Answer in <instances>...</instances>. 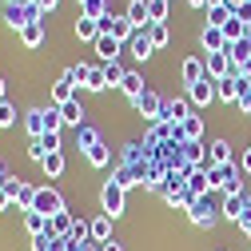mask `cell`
I'll list each match as a JSON object with an SVG mask.
<instances>
[{
	"label": "cell",
	"mask_w": 251,
	"mask_h": 251,
	"mask_svg": "<svg viewBox=\"0 0 251 251\" xmlns=\"http://www.w3.org/2000/svg\"><path fill=\"white\" fill-rule=\"evenodd\" d=\"M224 219L243 224V196H224Z\"/></svg>",
	"instance_id": "36"
},
{
	"label": "cell",
	"mask_w": 251,
	"mask_h": 251,
	"mask_svg": "<svg viewBox=\"0 0 251 251\" xmlns=\"http://www.w3.org/2000/svg\"><path fill=\"white\" fill-rule=\"evenodd\" d=\"M148 36H151V44H155V48H164V44L172 40V32H168V24H151V28H148Z\"/></svg>",
	"instance_id": "44"
},
{
	"label": "cell",
	"mask_w": 251,
	"mask_h": 251,
	"mask_svg": "<svg viewBox=\"0 0 251 251\" xmlns=\"http://www.w3.org/2000/svg\"><path fill=\"white\" fill-rule=\"evenodd\" d=\"M60 116H64V128H80V124H88V112H84V104H80V96L76 100H68V104H60Z\"/></svg>",
	"instance_id": "15"
},
{
	"label": "cell",
	"mask_w": 251,
	"mask_h": 251,
	"mask_svg": "<svg viewBox=\"0 0 251 251\" xmlns=\"http://www.w3.org/2000/svg\"><path fill=\"white\" fill-rule=\"evenodd\" d=\"M88 227H92V239H96V243H108L112 239V215H96Z\"/></svg>",
	"instance_id": "34"
},
{
	"label": "cell",
	"mask_w": 251,
	"mask_h": 251,
	"mask_svg": "<svg viewBox=\"0 0 251 251\" xmlns=\"http://www.w3.org/2000/svg\"><path fill=\"white\" fill-rule=\"evenodd\" d=\"M76 96H80L76 84H72L68 76H60V80L52 84V100H48V104H56V108H60V104H68V100H76Z\"/></svg>",
	"instance_id": "19"
},
{
	"label": "cell",
	"mask_w": 251,
	"mask_h": 251,
	"mask_svg": "<svg viewBox=\"0 0 251 251\" xmlns=\"http://www.w3.org/2000/svg\"><path fill=\"white\" fill-rule=\"evenodd\" d=\"M203 76H207V68H203V60H200V56H187L183 64H179V80H183L187 88H192V84H200Z\"/></svg>",
	"instance_id": "17"
},
{
	"label": "cell",
	"mask_w": 251,
	"mask_h": 251,
	"mask_svg": "<svg viewBox=\"0 0 251 251\" xmlns=\"http://www.w3.org/2000/svg\"><path fill=\"white\" fill-rule=\"evenodd\" d=\"M112 8H108V0H80V16H88V20H104Z\"/></svg>",
	"instance_id": "32"
},
{
	"label": "cell",
	"mask_w": 251,
	"mask_h": 251,
	"mask_svg": "<svg viewBox=\"0 0 251 251\" xmlns=\"http://www.w3.org/2000/svg\"><path fill=\"white\" fill-rule=\"evenodd\" d=\"M124 16H128L136 28H151V16H148V0H128V8H124Z\"/></svg>",
	"instance_id": "25"
},
{
	"label": "cell",
	"mask_w": 251,
	"mask_h": 251,
	"mask_svg": "<svg viewBox=\"0 0 251 251\" xmlns=\"http://www.w3.org/2000/svg\"><path fill=\"white\" fill-rule=\"evenodd\" d=\"M24 231L32 235V239H36V235H48V231H52V219L40 215V211H24Z\"/></svg>",
	"instance_id": "21"
},
{
	"label": "cell",
	"mask_w": 251,
	"mask_h": 251,
	"mask_svg": "<svg viewBox=\"0 0 251 251\" xmlns=\"http://www.w3.org/2000/svg\"><path fill=\"white\" fill-rule=\"evenodd\" d=\"M40 172H44L48 179H60V176H64V151H48L44 164H40Z\"/></svg>",
	"instance_id": "29"
},
{
	"label": "cell",
	"mask_w": 251,
	"mask_h": 251,
	"mask_svg": "<svg viewBox=\"0 0 251 251\" xmlns=\"http://www.w3.org/2000/svg\"><path fill=\"white\" fill-rule=\"evenodd\" d=\"M124 48H128V44H120L116 36H100V40H96V56H100V64H112V60H116Z\"/></svg>",
	"instance_id": "22"
},
{
	"label": "cell",
	"mask_w": 251,
	"mask_h": 251,
	"mask_svg": "<svg viewBox=\"0 0 251 251\" xmlns=\"http://www.w3.org/2000/svg\"><path fill=\"white\" fill-rule=\"evenodd\" d=\"M120 92H124L128 100H136V96H144V92H148V84H144L140 72H128V76H124V84H120Z\"/></svg>",
	"instance_id": "30"
},
{
	"label": "cell",
	"mask_w": 251,
	"mask_h": 251,
	"mask_svg": "<svg viewBox=\"0 0 251 251\" xmlns=\"http://www.w3.org/2000/svg\"><path fill=\"white\" fill-rule=\"evenodd\" d=\"M187 215H192L196 227H215L219 219H224V207H215V200H211V192H207V196H196V200H192Z\"/></svg>",
	"instance_id": "2"
},
{
	"label": "cell",
	"mask_w": 251,
	"mask_h": 251,
	"mask_svg": "<svg viewBox=\"0 0 251 251\" xmlns=\"http://www.w3.org/2000/svg\"><path fill=\"white\" fill-rule=\"evenodd\" d=\"M32 211H40V215H60V211H68L64 207V196L56 192V187H36V203H32Z\"/></svg>",
	"instance_id": "6"
},
{
	"label": "cell",
	"mask_w": 251,
	"mask_h": 251,
	"mask_svg": "<svg viewBox=\"0 0 251 251\" xmlns=\"http://www.w3.org/2000/svg\"><path fill=\"white\" fill-rule=\"evenodd\" d=\"M227 4H231V8H239V4H243V0H227Z\"/></svg>",
	"instance_id": "59"
},
{
	"label": "cell",
	"mask_w": 251,
	"mask_h": 251,
	"mask_svg": "<svg viewBox=\"0 0 251 251\" xmlns=\"http://www.w3.org/2000/svg\"><path fill=\"white\" fill-rule=\"evenodd\" d=\"M251 224V192H243V224L239 227H247Z\"/></svg>",
	"instance_id": "52"
},
{
	"label": "cell",
	"mask_w": 251,
	"mask_h": 251,
	"mask_svg": "<svg viewBox=\"0 0 251 251\" xmlns=\"http://www.w3.org/2000/svg\"><path fill=\"white\" fill-rule=\"evenodd\" d=\"M207 192H224V196H243V168L224 164V168H207Z\"/></svg>",
	"instance_id": "1"
},
{
	"label": "cell",
	"mask_w": 251,
	"mask_h": 251,
	"mask_svg": "<svg viewBox=\"0 0 251 251\" xmlns=\"http://www.w3.org/2000/svg\"><path fill=\"white\" fill-rule=\"evenodd\" d=\"M112 183H120L124 192H128V187H136V183H144V176H140L136 168H128V164H116V168H112Z\"/></svg>",
	"instance_id": "24"
},
{
	"label": "cell",
	"mask_w": 251,
	"mask_h": 251,
	"mask_svg": "<svg viewBox=\"0 0 251 251\" xmlns=\"http://www.w3.org/2000/svg\"><path fill=\"white\" fill-rule=\"evenodd\" d=\"M203 68H207L211 80H224V76L235 72V64H231V56H227V52H207V56H203Z\"/></svg>",
	"instance_id": "10"
},
{
	"label": "cell",
	"mask_w": 251,
	"mask_h": 251,
	"mask_svg": "<svg viewBox=\"0 0 251 251\" xmlns=\"http://www.w3.org/2000/svg\"><path fill=\"white\" fill-rule=\"evenodd\" d=\"M200 40H203V48H207V52H224V48H227V36H224V28H211V24H203Z\"/></svg>",
	"instance_id": "27"
},
{
	"label": "cell",
	"mask_w": 251,
	"mask_h": 251,
	"mask_svg": "<svg viewBox=\"0 0 251 251\" xmlns=\"http://www.w3.org/2000/svg\"><path fill=\"white\" fill-rule=\"evenodd\" d=\"M100 251H124V243H116V239H108V243H100Z\"/></svg>",
	"instance_id": "55"
},
{
	"label": "cell",
	"mask_w": 251,
	"mask_h": 251,
	"mask_svg": "<svg viewBox=\"0 0 251 251\" xmlns=\"http://www.w3.org/2000/svg\"><path fill=\"white\" fill-rule=\"evenodd\" d=\"M128 48H132L136 60H148V56L155 52V44H151V36H148V28H136V36L128 40Z\"/></svg>",
	"instance_id": "23"
},
{
	"label": "cell",
	"mask_w": 251,
	"mask_h": 251,
	"mask_svg": "<svg viewBox=\"0 0 251 251\" xmlns=\"http://www.w3.org/2000/svg\"><path fill=\"white\" fill-rule=\"evenodd\" d=\"M243 76H224V80H215V100H224V104H239L243 96Z\"/></svg>",
	"instance_id": "9"
},
{
	"label": "cell",
	"mask_w": 251,
	"mask_h": 251,
	"mask_svg": "<svg viewBox=\"0 0 251 251\" xmlns=\"http://www.w3.org/2000/svg\"><path fill=\"white\" fill-rule=\"evenodd\" d=\"M48 239H52V231H48V235H36V239H32V251H48Z\"/></svg>",
	"instance_id": "53"
},
{
	"label": "cell",
	"mask_w": 251,
	"mask_h": 251,
	"mask_svg": "<svg viewBox=\"0 0 251 251\" xmlns=\"http://www.w3.org/2000/svg\"><path fill=\"white\" fill-rule=\"evenodd\" d=\"M239 168H243V176H251V148L239 151Z\"/></svg>",
	"instance_id": "50"
},
{
	"label": "cell",
	"mask_w": 251,
	"mask_h": 251,
	"mask_svg": "<svg viewBox=\"0 0 251 251\" xmlns=\"http://www.w3.org/2000/svg\"><path fill=\"white\" fill-rule=\"evenodd\" d=\"M187 192H192V196H207V168H192V176H187Z\"/></svg>",
	"instance_id": "38"
},
{
	"label": "cell",
	"mask_w": 251,
	"mask_h": 251,
	"mask_svg": "<svg viewBox=\"0 0 251 251\" xmlns=\"http://www.w3.org/2000/svg\"><path fill=\"white\" fill-rule=\"evenodd\" d=\"M44 155H48L44 140H28V160H32V164H44Z\"/></svg>",
	"instance_id": "45"
},
{
	"label": "cell",
	"mask_w": 251,
	"mask_h": 251,
	"mask_svg": "<svg viewBox=\"0 0 251 251\" xmlns=\"http://www.w3.org/2000/svg\"><path fill=\"white\" fill-rule=\"evenodd\" d=\"M187 100H192L196 108H207V104L215 100V80H211V76H203L200 84H192V88H187Z\"/></svg>",
	"instance_id": "11"
},
{
	"label": "cell",
	"mask_w": 251,
	"mask_h": 251,
	"mask_svg": "<svg viewBox=\"0 0 251 251\" xmlns=\"http://www.w3.org/2000/svg\"><path fill=\"white\" fill-rule=\"evenodd\" d=\"M239 116H251V80L243 84V96H239Z\"/></svg>",
	"instance_id": "48"
},
{
	"label": "cell",
	"mask_w": 251,
	"mask_h": 251,
	"mask_svg": "<svg viewBox=\"0 0 251 251\" xmlns=\"http://www.w3.org/2000/svg\"><path fill=\"white\" fill-rule=\"evenodd\" d=\"M224 52H227V56H231V64H235V68H239V64H247V60H251V40H247V36H243V40H235V44H227V48H224Z\"/></svg>",
	"instance_id": "33"
},
{
	"label": "cell",
	"mask_w": 251,
	"mask_h": 251,
	"mask_svg": "<svg viewBox=\"0 0 251 251\" xmlns=\"http://www.w3.org/2000/svg\"><path fill=\"white\" fill-rule=\"evenodd\" d=\"M44 32H48V20L24 24V28H20V44H24V48H40V44H44Z\"/></svg>",
	"instance_id": "16"
},
{
	"label": "cell",
	"mask_w": 251,
	"mask_h": 251,
	"mask_svg": "<svg viewBox=\"0 0 251 251\" xmlns=\"http://www.w3.org/2000/svg\"><path fill=\"white\" fill-rule=\"evenodd\" d=\"M84 88H88V92H104V88H108L104 64H92V68H88V80H84Z\"/></svg>",
	"instance_id": "39"
},
{
	"label": "cell",
	"mask_w": 251,
	"mask_h": 251,
	"mask_svg": "<svg viewBox=\"0 0 251 251\" xmlns=\"http://www.w3.org/2000/svg\"><path fill=\"white\" fill-rule=\"evenodd\" d=\"M100 207H104V215H112V219L124 215V211H128V192H124L120 183L108 179V183L100 187Z\"/></svg>",
	"instance_id": "4"
},
{
	"label": "cell",
	"mask_w": 251,
	"mask_h": 251,
	"mask_svg": "<svg viewBox=\"0 0 251 251\" xmlns=\"http://www.w3.org/2000/svg\"><path fill=\"white\" fill-rule=\"evenodd\" d=\"M183 140H203V116H187L183 120Z\"/></svg>",
	"instance_id": "42"
},
{
	"label": "cell",
	"mask_w": 251,
	"mask_h": 251,
	"mask_svg": "<svg viewBox=\"0 0 251 251\" xmlns=\"http://www.w3.org/2000/svg\"><path fill=\"white\" fill-rule=\"evenodd\" d=\"M187 4H192V8H207V0H187Z\"/></svg>",
	"instance_id": "57"
},
{
	"label": "cell",
	"mask_w": 251,
	"mask_h": 251,
	"mask_svg": "<svg viewBox=\"0 0 251 251\" xmlns=\"http://www.w3.org/2000/svg\"><path fill=\"white\" fill-rule=\"evenodd\" d=\"M84 160H88L92 168H108V164H112V148H108V144H96L92 151H84Z\"/></svg>",
	"instance_id": "35"
},
{
	"label": "cell",
	"mask_w": 251,
	"mask_h": 251,
	"mask_svg": "<svg viewBox=\"0 0 251 251\" xmlns=\"http://www.w3.org/2000/svg\"><path fill=\"white\" fill-rule=\"evenodd\" d=\"M235 16H239V20H243V24H251V0H243V4H239V8H235Z\"/></svg>",
	"instance_id": "51"
},
{
	"label": "cell",
	"mask_w": 251,
	"mask_h": 251,
	"mask_svg": "<svg viewBox=\"0 0 251 251\" xmlns=\"http://www.w3.org/2000/svg\"><path fill=\"white\" fill-rule=\"evenodd\" d=\"M231 16H235V8L227 4V0H224V4H211V8H207V24H211V28H224Z\"/></svg>",
	"instance_id": "31"
},
{
	"label": "cell",
	"mask_w": 251,
	"mask_h": 251,
	"mask_svg": "<svg viewBox=\"0 0 251 251\" xmlns=\"http://www.w3.org/2000/svg\"><path fill=\"white\" fill-rule=\"evenodd\" d=\"M183 164L207 168V144H203V140H187V144H183Z\"/></svg>",
	"instance_id": "18"
},
{
	"label": "cell",
	"mask_w": 251,
	"mask_h": 251,
	"mask_svg": "<svg viewBox=\"0 0 251 251\" xmlns=\"http://www.w3.org/2000/svg\"><path fill=\"white\" fill-rule=\"evenodd\" d=\"M224 164H235L231 144H227V140H211V144H207V168H224Z\"/></svg>",
	"instance_id": "13"
},
{
	"label": "cell",
	"mask_w": 251,
	"mask_h": 251,
	"mask_svg": "<svg viewBox=\"0 0 251 251\" xmlns=\"http://www.w3.org/2000/svg\"><path fill=\"white\" fill-rule=\"evenodd\" d=\"M12 124H16V108L8 100H0V128H12Z\"/></svg>",
	"instance_id": "46"
},
{
	"label": "cell",
	"mask_w": 251,
	"mask_h": 251,
	"mask_svg": "<svg viewBox=\"0 0 251 251\" xmlns=\"http://www.w3.org/2000/svg\"><path fill=\"white\" fill-rule=\"evenodd\" d=\"M243 231H247V239H251V224H247V227H243Z\"/></svg>",
	"instance_id": "60"
},
{
	"label": "cell",
	"mask_w": 251,
	"mask_h": 251,
	"mask_svg": "<svg viewBox=\"0 0 251 251\" xmlns=\"http://www.w3.org/2000/svg\"><path fill=\"white\" fill-rule=\"evenodd\" d=\"M24 132H28V140H40L48 128H44V108H28L24 112Z\"/></svg>",
	"instance_id": "20"
},
{
	"label": "cell",
	"mask_w": 251,
	"mask_h": 251,
	"mask_svg": "<svg viewBox=\"0 0 251 251\" xmlns=\"http://www.w3.org/2000/svg\"><path fill=\"white\" fill-rule=\"evenodd\" d=\"M76 40H84V44H96V40H100V20L76 16Z\"/></svg>",
	"instance_id": "26"
},
{
	"label": "cell",
	"mask_w": 251,
	"mask_h": 251,
	"mask_svg": "<svg viewBox=\"0 0 251 251\" xmlns=\"http://www.w3.org/2000/svg\"><path fill=\"white\" fill-rule=\"evenodd\" d=\"M72 227H76V215H72V211H60V215H52V235H60V239H72Z\"/></svg>",
	"instance_id": "28"
},
{
	"label": "cell",
	"mask_w": 251,
	"mask_h": 251,
	"mask_svg": "<svg viewBox=\"0 0 251 251\" xmlns=\"http://www.w3.org/2000/svg\"><path fill=\"white\" fill-rule=\"evenodd\" d=\"M100 36H116L120 44H128V40L136 36V24L124 16V12H108V16L100 20Z\"/></svg>",
	"instance_id": "3"
},
{
	"label": "cell",
	"mask_w": 251,
	"mask_h": 251,
	"mask_svg": "<svg viewBox=\"0 0 251 251\" xmlns=\"http://www.w3.org/2000/svg\"><path fill=\"white\" fill-rule=\"evenodd\" d=\"M192 192H187V183H168V192H164V203L168 207H176V211H187L192 207Z\"/></svg>",
	"instance_id": "12"
},
{
	"label": "cell",
	"mask_w": 251,
	"mask_h": 251,
	"mask_svg": "<svg viewBox=\"0 0 251 251\" xmlns=\"http://www.w3.org/2000/svg\"><path fill=\"white\" fill-rule=\"evenodd\" d=\"M187 116H192V100H187V96L164 100V108H160V124H183Z\"/></svg>",
	"instance_id": "7"
},
{
	"label": "cell",
	"mask_w": 251,
	"mask_h": 251,
	"mask_svg": "<svg viewBox=\"0 0 251 251\" xmlns=\"http://www.w3.org/2000/svg\"><path fill=\"white\" fill-rule=\"evenodd\" d=\"M72 140H76V148H80V151H92L96 144H104V136H100L96 124H80V128L72 132Z\"/></svg>",
	"instance_id": "14"
},
{
	"label": "cell",
	"mask_w": 251,
	"mask_h": 251,
	"mask_svg": "<svg viewBox=\"0 0 251 251\" xmlns=\"http://www.w3.org/2000/svg\"><path fill=\"white\" fill-rule=\"evenodd\" d=\"M36 4H40V12H44V16H48V12H52V8H56V4H60V0H36Z\"/></svg>",
	"instance_id": "54"
},
{
	"label": "cell",
	"mask_w": 251,
	"mask_h": 251,
	"mask_svg": "<svg viewBox=\"0 0 251 251\" xmlns=\"http://www.w3.org/2000/svg\"><path fill=\"white\" fill-rule=\"evenodd\" d=\"M4 24H8V28H16V32L28 24V16H24V4H20V0H16V4H4Z\"/></svg>",
	"instance_id": "37"
},
{
	"label": "cell",
	"mask_w": 251,
	"mask_h": 251,
	"mask_svg": "<svg viewBox=\"0 0 251 251\" xmlns=\"http://www.w3.org/2000/svg\"><path fill=\"white\" fill-rule=\"evenodd\" d=\"M168 4H172V0H148V16H151V24H168Z\"/></svg>",
	"instance_id": "41"
},
{
	"label": "cell",
	"mask_w": 251,
	"mask_h": 251,
	"mask_svg": "<svg viewBox=\"0 0 251 251\" xmlns=\"http://www.w3.org/2000/svg\"><path fill=\"white\" fill-rule=\"evenodd\" d=\"M132 108H136V116H144V120L151 124V120H160V108H164V96H160V92H151V88H148L144 96H136V100H132Z\"/></svg>",
	"instance_id": "8"
},
{
	"label": "cell",
	"mask_w": 251,
	"mask_h": 251,
	"mask_svg": "<svg viewBox=\"0 0 251 251\" xmlns=\"http://www.w3.org/2000/svg\"><path fill=\"white\" fill-rule=\"evenodd\" d=\"M104 76H108V84H124V76H128V68H120V60H112V64H104Z\"/></svg>",
	"instance_id": "43"
},
{
	"label": "cell",
	"mask_w": 251,
	"mask_h": 251,
	"mask_svg": "<svg viewBox=\"0 0 251 251\" xmlns=\"http://www.w3.org/2000/svg\"><path fill=\"white\" fill-rule=\"evenodd\" d=\"M4 88H8V80H4V76H0V100H4Z\"/></svg>",
	"instance_id": "58"
},
{
	"label": "cell",
	"mask_w": 251,
	"mask_h": 251,
	"mask_svg": "<svg viewBox=\"0 0 251 251\" xmlns=\"http://www.w3.org/2000/svg\"><path fill=\"white\" fill-rule=\"evenodd\" d=\"M8 179H12V172H8V168H4V164H0V187H4V183H8Z\"/></svg>",
	"instance_id": "56"
},
{
	"label": "cell",
	"mask_w": 251,
	"mask_h": 251,
	"mask_svg": "<svg viewBox=\"0 0 251 251\" xmlns=\"http://www.w3.org/2000/svg\"><path fill=\"white\" fill-rule=\"evenodd\" d=\"M8 192H12V207L16 211H32V203H36V187L32 183H28V179H20V176H12L8 183Z\"/></svg>",
	"instance_id": "5"
},
{
	"label": "cell",
	"mask_w": 251,
	"mask_h": 251,
	"mask_svg": "<svg viewBox=\"0 0 251 251\" xmlns=\"http://www.w3.org/2000/svg\"><path fill=\"white\" fill-rule=\"evenodd\" d=\"M40 140H44V148H48V151H64V140H60V132H44Z\"/></svg>",
	"instance_id": "47"
},
{
	"label": "cell",
	"mask_w": 251,
	"mask_h": 251,
	"mask_svg": "<svg viewBox=\"0 0 251 251\" xmlns=\"http://www.w3.org/2000/svg\"><path fill=\"white\" fill-rule=\"evenodd\" d=\"M0 211H16V207H12V192H8V187H0Z\"/></svg>",
	"instance_id": "49"
},
{
	"label": "cell",
	"mask_w": 251,
	"mask_h": 251,
	"mask_svg": "<svg viewBox=\"0 0 251 251\" xmlns=\"http://www.w3.org/2000/svg\"><path fill=\"white\" fill-rule=\"evenodd\" d=\"M224 36H227V44H235V40H243V36H247V24H243L239 16H231V20L224 24Z\"/></svg>",
	"instance_id": "40"
},
{
	"label": "cell",
	"mask_w": 251,
	"mask_h": 251,
	"mask_svg": "<svg viewBox=\"0 0 251 251\" xmlns=\"http://www.w3.org/2000/svg\"><path fill=\"white\" fill-rule=\"evenodd\" d=\"M247 40H251V24H247Z\"/></svg>",
	"instance_id": "61"
}]
</instances>
